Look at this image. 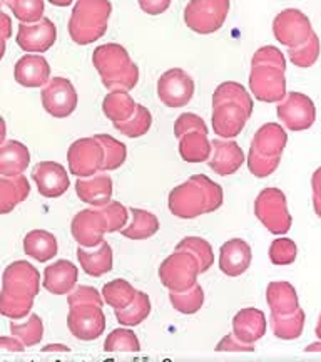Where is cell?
Returning a JSON list of instances; mask_svg holds the SVG:
<instances>
[{
    "label": "cell",
    "mask_w": 321,
    "mask_h": 362,
    "mask_svg": "<svg viewBox=\"0 0 321 362\" xmlns=\"http://www.w3.org/2000/svg\"><path fill=\"white\" fill-rule=\"evenodd\" d=\"M135 104L138 103L131 96L129 90H109L102 101V112L112 123H122L134 115Z\"/></svg>",
    "instance_id": "32"
},
{
    "label": "cell",
    "mask_w": 321,
    "mask_h": 362,
    "mask_svg": "<svg viewBox=\"0 0 321 362\" xmlns=\"http://www.w3.org/2000/svg\"><path fill=\"white\" fill-rule=\"evenodd\" d=\"M167 205H169L171 214L183 220H193L207 214L206 193L193 176L171 189Z\"/></svg>",
    "instance_id": "8"
},
{
    "label": "cell",
    "mask_w": 321,
    "mask_h": 362,
    "mask_svg": "<svg viewBox=\"0 0 321 362\" xmlns=\"http://www.w3.org/2000/svg\"><path fill=\"white\" fill-rule=\"evenodd\" d=\"M229 13V0H189L184 22L193 33L207 35L218 33Z\"/></svg>",
    "instance_id": "5"
},
{
    "label": "cell",
    "mask_w": 321,
    "mask_h": 362,
    "mask_svg": "<svg viewBox=\"0 0 321 362\" xmlns=\"http://www.w3.org/2000/svg\"><path fill=\"white\" fill-rule=\"evenodd\" d=\"M92 64L109 90H131L138 86L139 67L121 44H102L92 54Z\"/></svg>",
    "instance_id": "1"
},
{
    "label": "cell",
    "mask_w": 321,
    "mask_h": 362,
    "mask_svg": "<svg viewBox=\"0 0 321 362\" xmlns=\"http://www.w3.org/2000/svg\"><path fill=\"white\" fill-rule=\"evenodd\" d=\"M194 96V81L186 71L174 67L161 74L157 81V98L167 107H184Z\"/></svg>",
    "instance_id": "14"
},
{
    "label": "cell",
    "mask_w": 321,
    "mask_h": 362,
    "mask_svg": "<svg viewBox=\"0 0 321 362\" xmlns=\"http://www.w3.org/2000/svg\"><path fill=\"white\" fill-rule=\"evenodd\" d=\"M40 291V274L32 264L25 260L12 262L2 275V292L12 297L34 298Z\"/></svg>",
    "instance_id": "11"
},
{
    "label": "cell",
    "mask_w": 321,
    "mask_h": 362,
    "mask_svg": "<svg viewBox=\"0 0 321 362\" xmlns=\"http://www.w3.org/2000/svg\"><path fill=\"white\" fill-rule=\"evenodd\" d=\"M13 78L24 88H44L51 79V66L40 54H25L17 61Z\"/></svg>",
    "instance_id": "22"
},
{
    "label": "cell",
    "mask_w": 321,
    "mask_h": 362,
    "mask_svg": "<svg viewBox=\"0 0 321 362\" xmlns=\"http://www.w3.org/2000/svg\"><path fill=\"white\" fill-rule=\"evenodd\" d=\"M57 250L59 243L56 235L47 230H32L24 237V252L40 264L52 260L57 255Z\"/></svg>",
    "instance_id": "30"
},
{
    "label": "cell",
    "mask_w": 321,
    "mask_h": 362,
    "mask_svg": "<svg viewBox=\"0 0 321 362\" xmlns=\"http://www.w3.org/2000/svg\"><path fill=\"white\" fill-rule=\"evenodd\" d=\"M11 332L13 337H17L24 344V347H34L40 344L44 337V322L37 314L30 312L25 319L12 320L11 322Z\"/></svg>",
    "instance_id": "34"
},
{
    "label": "cell",
    "mask_w": 321,
    "mask_h": 362,
    "mask_svg": "<svg viewBox=\"0 0 321 362\" xmlns=\"http://www.w3.org/2000/svg\"><path fill=\"white\" fill-rule=\"evenodd\" d=\"M273 34L278 42L288 49H300L308 44L316 33L305 13L298 8H286L274 17Z\"/></svg>",
    "instance_id": "7"
},
{
    "label": "cell",
    "mask_w": 321,
    "mask_h": 362,
    "mask_svg": "<svg viewBox=\"0 0 321 362\" xmlns=\"http://www.w3.org/2000/svg\"><path fill=\"white\" fill-rule=\"evenodd\" d=\"M6 49H7V39H4L0 35V61H2L4 56H6Z\"/></svg>",
    "instance_id": "60"
},
{
    "label": "cell",
    "mask_w": 321,
    "mask_h": 362,
    "mask_svg": "<svg viewBox=\"0 0 321 362\" xmlns=\"http://www.w3.org/2000/svg\"><path fill=\"white\" fill-rule=\"evenodd\" d=\"M32 178L37 185L39 193L45 198L62 197L71 187L69 175L61 163L42 161L35 165L32 171Z\"/></svg>",
    "instance_id": "18"
},
{
    "label": "cell",
    "mask_w": 321,
    "mask_h": 362,
    "mask_svg": "<svg viewBox=\"0 0 321 362\" xmlns=\"http://www.w3.org/2000/svg\"><path fill=\"white\" fill-rule=\"evenodd\" d=\"M288 134L281 124L266 123L253 136L250 151L269 161L281 163V155L286 148Z\"/></svg>",
    "instance_id": "19"
},
{
    "label": "cell",
    "mask_w": 321,
    "mask_h": 362,
    "mask_svg": "<svg viewBox=\"0 0 321 362\" xmlns=\"http://www.w3.org/2000/svg\"><path fill=\"white\" fill-rule=\"evenodd\" d=\"M6 138H7V124H6V119L0 116V144L6 143Z\"/></svg>",
    "instance_id": "58"
},
{
    "label": "cell",
    "mask_w": 321,
    "mask_h": 362,
    "mask_svg": "<svg viewBox=\"0 0 321 362\" xmlns=\"http://www.w3.org/2000/svg\"><path fill=\"white\" fill-rule=\"evenodd\" d=\"M30 163V151L24 143L6 141L0 144V176H20Z\"/></svg>",
    "instance_id": "28"
},
{
    "label": "cell",
    "mask_w": 321,
    "mask_h": 362,
    "mask_svg": "<svg viewBox=\"0 0 321 362\" xmlns=\"http://www.w3.org/2000/svg\"><path fill=\"white\" fill-rule=\"evenodd\" d=\"M305 310L298 309L295 314L286 315V317H269L271 330H273L274 337L281 339V341H295L303 334V329H305Z\"/></svg>",
    "instance_id": "35"
},
{
    "label": "cell",
    "mask_w": 321,
    "mask_h": 362,
    "mask_svg": "<svg viewBox=\"0 0 321 362\" xmlns=\"http://www.w3.org/2000/svg\"><path fill=\"white\" fill-rule=\"evenodd\" d=\"M169 300L179 314L193 315L196 314V312H200L201 307L205 305V291H202L201 285L196 282L193 287H189L188 291L169 292Z\"/></svg>",
    "instance_id": "38"
},
{
    "label": "cell",
    "mask_w": 321,
    "mask_h": 362,
    "mask_svg": "<svg viewBox=\"0 0 321 362\" xmlns=\"http://www.w3.org/2000/svg\"><path fill=\"white\" fill-rule=\"evenodd\" d=\"M49 2L56 7H69L74 0H49Z\"/></svg>",
    "instance_id": "59"
},
{
    "label": "cell",
    "mask_w": 321,
    "mask_h": 362,
    "mask_svg": "<svg viewBox=\"0 0 321 362\" xmlns=\"http://www.w3.org/2000/svg\"><path fill=\"white\" fill-rule=\"evenodd\" d=\"M320 39L318 35H313V39L310 40L308 44H305L300 49H288V57L289 61L293 62L296 67H301V69H306V67H311L318 61L320 57Z\"/></svg>",
    "instance_id": "47"
},
{
    "label": "cell",
    "mask_w": 321,
    "mask_h": 362,
    "mask_svg": "<svg viewBox=\"0 0 321 362\" xmlns=\"http://www.w3.org/2000/svg\"><path fill=\"white\" fill-rule=\"evenodd\" d=\"M0 351L8 352H22L24 351V344L17 337H0Z\"/></svg>",
    "instance_id": "55"
},
{
    "label": "cell",
    "mask_w": 321,
    "mask_h": 362,
    "mask_svg": "<svg viewBox=\"0 0 321 362\" xmlns=\"http://www.w3.org/2000/svg\"><path fill=\"white\" fill-rule=\"evenodd\" d=\"M99 208H101L104 216H106L107 233L121 232V230L126 226V223H128L129 211H128V208H126L124 205H121L119 202L111 200L109 203H106V205L99 206Z\"/></svg>",
    "instance_id": "48"
},
{
    "label": "cell",
    "mask_w": 321,
    "mask_h": 362,
    "mask_svg": "<svg viewBox=\"0 0 321 362\" xmlns=\"http://www.w3.org/2000/svg\"><path fill=\"white\" fill-rule=\"evenodd\" d=\"M57 27L51 19H42L34 24H22L17 30L16 42L27 54H44L56 44Z\"/></svg>",
    "instance_id": "17"
},
{
    "label": "cell",
    "mask_w": 321,
    "mask_h": 362,
    "mask_svg": "<svg viewBox=\"0 0 321 362\" xmlns=\"http://www.w3.org/2000/svg\"><path fill=\"white\" fill-rule=\"evenodd\" d=\"M114 312L116 319L119 320L121 325L135 327V325L144 322L149 317V314H151V298H149L147 293L138 291L134 300L131 302L128 307H124V309H116Z\"/></svg>",
    "instance_id": "36"
},
{
    "label": "cell",
    "mask_w": 321,
    "mask_h": 362,
    "mask_svg": "<svg viewBox=\"0 0 321 362\" xmlns=\"http://www.w3.org/2000/svg\"><path fill=\"white\" fill-rule=\"evenodd\" d=\"M266 315L260 309L255 307H246L239 310L233 319V334L244 344H256L265 337Z\"/></svg>",
    "instance_id": "25"
},
{
    "label": "cell",
    "mask_w": 321,
    "mask_h": 362,
    "mask_svg": "<svg viewBox=\"0 0 321 362\" xmlns=\"http://www.w3.org/2000/svg\"><path fill=\"white\" fill-rule=\"evenodd\" d=\"M152 126V115L147 107L143 104H135L134 115L129 117L128 121L122 123H114V128L119 131L121 134L128 136V138H141V136L147 134V131Z\"/></svg>",
    "instance_id": "39"
},
{
    "label": "cell",
    "mask_w": 321,
    "mask_h": 362,
    "mask_svg": "<svg viewBox=\"0 0 321 362\" xmlns=\"http://www.w3.org/2000/svg\"><path fill=\"white\" fill-rule=\"evenodd\" d=\"M40 98H42L44 110L57 119L71 116L79 103L78 90L66 78L49 79V83L42 88Z\"/></svg>",
    "instance_id": "13"
},
{
    "label": "cell",
    "mask_w": 321,
    "mask_h": 362,
    "mask_svg": "<svg viewBox=\"0 0 321 362\" xmlns=\"http://www.w3.org/2000/svg\"><path fill=\"white\" fill-rule=\"evenodd\" d=\"M138 291L124 279H114L102 288V298L112 309H124L134 300Z\"/></svg>",
    "instance_id": "37"
},
{
    "label": "cell",
    "mask_w": 321,
    "mask_h": 362,
    "mask_svg": "<svg viewBox=\"0 0 321 362\" xmlns=\"http://www.w3.org/2000/svg\"><path fill=\"white\" fill-rule=\"evenodd\" d=\"M253 252L250 243L243 238H231L221 245L219 269L228 277H239L250 269Z\"/></svg>",
    "instance_id": "21"
},
{
    "label": "cell",
    "mask_w": 321,
    "mask_h": 362,
    "mask_svg": "<svg viewBox=\"0 0 321 362\" xmlns=\"http://www.w3.org/2000/svg\"><path fill=\"white\" fill-rule=\"evenodd\" d=\"M298 257V247L291 238H277L271 242L269 260L273 265H291Z\"/></svg>",
    "instance_id": "46"
},
{
    "label": "cell",
    "mask_w": 321,
    "mask_h": 362,
    "mask_svg": "<svg viewBox=\"0 0 321 362\" xmlns=\"http://www.w3.org/2000/svg\"><path fill=\"white\" fill-rule=\"evenodd\" d=\"M200 264L196 257L188 250L171 253L159 267V280L169 292L188 291L198 282Z\"/></svg>",
    "instance_id": "6"
},
{
    "label": "cell",
    "mask_w": 321,
    "mask_h": 362,
    "mask_svg": "<svg viewBox=\"0 0 321 362\" xmlns=\"http://www.w3.org/2000/svg\"><path fill=\"white\" fill-rule=\"evenodd\" d=\"M286 62H251L250 89L261 103H279L286 96Z\"/></svg>",
    "instance_id": "3"
},
{
    "label": "cell",
    "mask_w": 321,
    "mask_h": 362,
    "mask_svg": "<svg viewBox=\"0 0 321 362\" xmlns=\"http://www.w3.org/2000/svg\"><path fill=\"white\" fill-rule=\"evenodd\" d=\"M30 194V183L24 175L2 176L0 178V215L11 214L16 206L27 200Z\"/></svg>",
    "instance_id": "29"
},
{
    "label": "cell",
    "mask_w": 321,
    "mask_h": 362,
    "mask_svg": "<svg viewBox=\"0 0 321 362\" xmlns=\"http://www.w3.org/2000/svg\"><path fill=\"white\" fill-rule=\"evenodd\" d=\"M44 352H69V346H66V344H47V346H44Z\"/></svg>",
    "instance_id": "57"
},
{
    "label": "cell",
    "mask_w": 321,
    "mask_h": 362,
    "mask_svg": "<svg viewBox=\"0 0 321 362\" xmlns=\"http://www.w3.org/2000/svg\"><path fill=\"white\" fill-rule=\"evenodd\" d=\"M266 302H268L271 315L286 317L300 309V298L296 288L284 280L271 282L266 288Z\"/></svg>",
    "instance_id": "26"
},
{
    "label": "cell",
    "mask_w": 321,
    "mask_h": 362,
    "mask_svg": "<svg viewBox=\"0 0 321 362\" xmlns=\"http://www.w3.org/2000/svg\"><path fill=\"white\" fill-rule=\"evenodd\" d=\"M211 156L207 160L210 168L219 176L234 175L241 168L244 160L243 149L233 139H212Z\"/></svg>",
    "instance_id": "20"
},
{
    "label": "cell",
    "mask_w": 321,
    "mask_h": 362,
    "mask_svg": "<svg viewBox=\"0 0 321 362\" xmlns=\"http://www.w3.org/2000/svg\"><path fill=\"white\" fill-rule=\"evenodd\" d=\"M311 192H313L315 214L321 218V166L311 176Z\"/></svg>",
    "instance_id": "54"
},
{
    "label": "cell",
    "mask_w": 321,
    "mask_h": 362,
    "mask_svg": "<svg viewBox=\"0 0 321 362\" xmlns=\"http://www.w3.org/2000/svg\"><path fill=\"white\" fill-rule=\"evenodd\" d=\"M45 0H6L13 17L22 24H34L44 17Z\"/></svg>",
    "instance_id": "43"
},
{
    "label": "cell",
    "mask_w": 321,
    "mask_h": 362,
    "mask_svg": "<svg viewBox=\"0 0 321 362\" xmlns=\"http://www.w3.org/2000/svg\"><path fill=\"white\" fill-rule=\"evenodd\" d=\"M97 141L102 144L104 149V163L102 171H114L124 165L126 158H128V148L124 143L117 141L109 134H96Z\"/></svg>",
    "instance_id": "40"
},
{
    "label": "cell",
    "mask_w": 321,
    "mask_h": 362,
    "mask_svg": "<svg viewBox=\"0 0 321 362\" xmlns=\"http://www.w3.org/2000/svg\"><path fill=\"white\" fill-rule=\"evenodd\" d=\"M78 260L85 274L90 277H102V275L109 274L114 265V257H112V247L106 240H102L97 247L87 248L79 247L78 248Z\"/></svg>",
    "instance_id": "27"
},
{
    "label": "cell",
    "mask_w": 321,
    "mask_h": 362,
    "mask_svg": "<svg viewBox=\"0 0 321 362\" xmlns=\"http://www.w3.org/2000/svg\"><path fill=\"white\" fill-rule=\"evenodd\" d=\"M112 188H114L112 178L106 175V171L87 176V178H79L75 183V193H78L80 202L96 208L104 206L112 200V192H114Z\"/></svg>",
    "instance_id": "24"
},
{
    "label": "cell",
    "mask_w": 321,
    "mask_h": 362,
    "mask_svg": "<svg viewBox=\"0 0 321 362\" xmlns=\"http://www.w3.org/2000/svg\"><path fill=\"white\" fill-rule=\"evenodd\" d=\"M277 115L289 131H306L315 124L316 107L306 94L289 93L278 103Z\"/></svg>",
    "instance_id": "12"
},
{
    "label": "cell",
    "mask_w": 321,
    "mask_h": 362,
    "mask_svg": "<svg viewBox=\"0 0 321 362\" xmlns=\"http://www.w3.org/2000/svg\"><path fill=\"white\" fill-rule=\"evenodd\" d=\"M211 141L207 133L202 131H189L179 138V155L188 163H202L211 156Z\"/></svg>",
    "instance_id": "31"
},
{
    "label": "cell",
    "mask_w": 321,
    "mask_h": 362,
    "mask_svg": "<svg viewBox=\"0 0 321 362\" xmlns=\"http://www.w3.org/2000/svg\"><path fill=\"white\" fill-rule=\"evenodd\" d=\"M315 334H316V337H318L320 341H321V314H320V317H318V324H316Z\"/></svg>",
    "instance_id": "62"
},
{
    "label": "cell",
    "mask_w": 321,
    "mask_h": 362,
    "mask_svg": "<svg viewBox=\"0 0 321 362\" xmlns=\"http://www.w3.org/2000/svg\"><path fill=\"white\" fill-rule=\"evenodd\" d=\"M67 327L79 341H96L106 330V315L97 304H72L67 315Z\"/></svg>",
    "instance_id": "9"
},
{
    "label": "cell",
    "mask_w": 321,
    "mask_h": 362,
    "mask_svg": "<svg viewBox=\"0 0 321 362\" xmlns=\"http://www.w3.org/2000/svg\"><path fill=\"white\" fill-rule=\"evenodd\" d=\"M0 35L7 40L12 37V19L4 12H0Z\"/></svg>",
    "instance_id": "56"
},
{
    "label": "cell",
    "mask_w": 321,
    "mask_h": 362,
    "mask_svg": "<svg viewBox=\"0 0 321 362\" xmlns=\"http://www.w3.org/2000/svg\"><path fill=\"white\" fill-rule=\"evenodd\" d=\"M176 250H188L196 257L200 264V274H205L214 264V252H212L211 243L201 237H186L183 238L176 247Z\"/></svg>",
    "instance_id": "41"
},
{
    "label": "cell",
    "mask_w": 321,
    "mask_h": 362,
    "mask_svg": "<svg viewBox=\"0 0 321 362\" xmlns=\"http://www.w3.org/2000/svg\"><path fill=\"white\" fill-rule=\"evenodd\" d=\"M189 131H202V133H207V126L201 116L193 115V112H184L181 115L174 123V136L176 138H181L183 134L189 133Z\"/></svg>",
    "instance_id": "50"
},
{
    "label": "cell",
    "mask_w": 321,
    "mask_h": 362,
    "mask_svg": "<svg viewBox=\"0 0 321 362\" xmlns=\"http://www.w3.org/2000/svg\"><path fill=\"white\" fill-rule=\"evenodd\" d=\"M193 178L201 185L202 189H205L206 200H207V214H212V211L219 210L224 200L223 188H221L218 183H214V181L207 178L206 175H194Z\"/></svg>",
    "instance_id": "49"
},
{
    "label": "cell",
    "mask_w": 321,
    "mask_h": 362,
    "mask_svg": "<svg viewBox=\"0 0 321 362\" xmlns=\"http://www.w3.org/2000/svg\"><path fill=\"white\" fill-rule=\"evenodd\" d=\"M34 298L12 297L6 292H0V315L11 320H22L32 312Z\"/></svg>",
    "instance_id": "45"
},
{
    "label": "cell",
    "mask_w": 321,
    "mask_h": 362,
    "mask_svg": "<svg viewBox=\"0 0 321 362\" xmlns=\"http://www.w3.org/2000/svg\"><path fill=\"white\" fill-rule=\"evenodd\" d=\"M139 7L149 16H161L171 6V0H138Z\"/></svg>",
    "instance_id": "53"
},
{
    "label": "cell",
    "mask_w": 321,
    "mask_h": 362,
    "mask_svg": "<svg viewBox=\"0 0 321 362\" xmlns=\"http://www.w3.org/2000/svg\"><path fill=\"white\" fill-rule=\"evenodd\" d=\"M104 351L107 352H139L141 342L133 330L116 329L107 336L104 342Z\"/></svg>",
    "instance_id": "44"
},
{
    "label": "cell",
    "mask_w": 321,
    "mask_h": 362,
    "mask_svg": "<svg viewBox=\"0 0 321 362\" xmlns=\"http://www.w3.org/2000/svg\"><path fill=\"white\" fill-rule=\"evenodd\" d=\"M305 352H321V341L320 342H315V344H310V346H306Z\"/></svg>",
    "instance_id": "61"
},
{
    "label": "cell",
    "mask_w": 321,
    "mask_h": 362,
    "mask_svg": "<svg viewBox=\"0 0 321 362\" xmlns=\"http://www.w3.org/2000/svg\"><path fill=\"white\" fill-rule=\"evenodd\" d=\"M79 269L69 260H57L44 270L42 287L54 296H69L78 285Z\"/></svg>",
    "instance_id": "23"
},
{
    "label": "cell",
    "mask_w": 321,
    "mask_h": 362,
    "mask_svg": "<svg viewBox=\"0 0 321 362\" xmlns=\"http://www.w3.org/2000/svg\"><path fill=\"white\" fill-rule=\"evenodd\" d=\"M255 344H244L239 341V339L234 336V334H228L224 336L216 346V351L218 352H253L255 351Z\"/></svg>",
    "instance_id": "52"
},
{
    "label": "cell",
    "mask_w": 321,
    "mask_h": 362,
    "mask_svg": "<svg viewBox=\"0 0 321 362\" xmlns=\"http://www.w3.org/2000/svg\"><path fill=\"white\" fill-rule=\"evenodd\" d=\"M71 232L75 242L79 243V247H97L104 240V235L107 233V221L101 211V208L92 206L80 210L72 218Z\"/></svg>",
    "instance_id": "15"
},
{
    "label": "cell",
    "mask_w": 321,
    "mask_h": 362,
    "mask_svg": "<svg viewBox=\"0 0 321 362\" xmlns=\"http://www.w3.org/2000/svg\"><path fill=\"white\" fill-rule=\"evenodd\" d=\"M112 13L109 0H75L69 19V35L78 45L96 42L107 33Z\"/></svg>",
    "instance_id": "2"
},
{
    "label": "cell",
    "mask_w": 321,
    "mask_h": 362,
    "mask_svg": "<svg viewBox=\"0 0 321 362\" xmlns=\"http://www.w3.org/2000/svg\"><path fill=\"white\" fill-rule=\"evenodd\" d=\"M255 215L273 235H284L289 232L293 218L288 211L286 194L279 188H265L256 197Z\"/></svg>",
    "instance_id": "4"
},
{
    "label": "cell",
    "mask_w": 321,
    "mask_h": 362,
    "mask_svg": "<svg viewBox=\"0 0 321 362\" xmlns=\"http://www.w3.org/2000/svg\"><path fill=\"white\" fill-rule=\"evenodd\" d=\"M253 112L248 111L243 104L234 101H224L212 106V129L223 139H233L246 128Z\"/></svg>",
    "instance_id": "16"
},
{
    "label": "cell",
    "mask_w": 321,
    "mask_h": 362,
    "mask_svg": "<svg viewBox=\"0 0 321 362\" xmlns=\"http://www.w3.org/2000/svg\"><path fill=\"white\" fill-rule=\"evenodd\" d=\"M4 4H6V0H0V12H2V7H4Z\"/></svg>",
    "instance_id": "63"
},
{
    "label": "cell",
    "mask_w": 321,
    "mask_h": 362,
    "mask_svg": "<svg viewBox=\"0 0 321 362\" xmlns=\"http://www.w3.org/2000/svg\"><path fill=\"white\" fill-rule=\"evenodd\" d=\"M131 215H133V221L121 230L122 237L131 240H146L155 237L159 230V220L151 211L143 210V208H131Z\"/></svg>",
    "instance_id": "33"
},
{
    "label": "cell",
    "mask_w": 321,
    "mask_h": 362,
    "mask_svg": "<svg viewBox=\"0 0 321 362\" xmlns=\"http://www.w3.org/2000/svg\"><path fill=\"white\" fill-rule=\"evenodd\" d=\"M67 302H69V305L84 304V302H87V304H97L102 307L104 298H102V293H99L97 288L87 287V285H80V287H75L74 291L69 292Z\"/></svg>",
    "instance_id": "51"
},
{
    "label": "cell",
    "mask_w": 321,
    "mask_h": 362,
    "mask_svg": "<svg viewBox=\"0 0 321 362\" xmlns=\"http://www.w3.org/2000/svg\"><path fill=\"white\" fill-rule=\"evenodd\" d=\"M224 101H234V103L243 104V106L251 112H253V107H255L251 94L248 93L246 88H243L239 83H233V81L219 84L218 88L214 89V94H212V106Z\"/></svg>",
    "instance_id": "42"
},
{
    "label": "cell",
    "mask_w": 321,
    "mask_h": 362,
    "mask_svg": "<svg viewBox=\"0 0 321 362\" xmlns=\"http://www.w3.org/2000/svg\"><path fill=\"white\" fill-rule=\"evenodd\" d=\"M67 163H69L71 175L78 178L97 175L99 171H102L104 163L102 144L97 141L96 136L78 139L71 144L67 151Z\"/></svg>",
    "instance_id": "10"
}]
</instances>
